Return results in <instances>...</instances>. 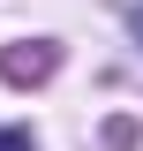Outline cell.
<instances>
[{"label": "cell", "instance_id": "1", "mask_svg": "<svg viewBox=\"0 0 143 151\" xmlns=\"http://www.w3.org/2000/svg\"><path fill=\"white\" fill-rule=\"evenodd\" d=\"M0 68L15 76V83H30V76H45V68H53V53H30V60H23V53H8V60H0Z\"/></svg>", "mask_w": 143, "mask_h": 151}, {"label": "cell", "instance_id": "2", "mask_svg": "<svg viewBox=\"0 0 143 151\" xmlns=\"http://www.w3.org/2000/svg\"><path fill=\"white\" fill-rule=\"evenodd\" d=\"M0 151H38V144H30L23 129H0Z\"/></svg>", "mask_w": 143, "mask_h": 151}]
</instances>
